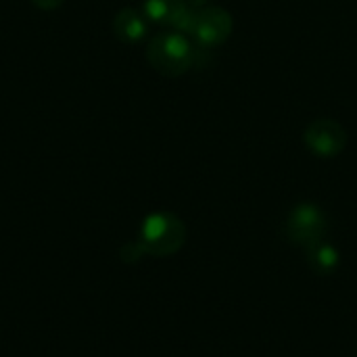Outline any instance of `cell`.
Listing matches in <instances>:
<instances>
[{
	"label": "cell",
	"mask_w": 357,
	"mask_h": 357,
	"mask_svg": "<svg viewBox=\"0 0 357 357\" xmlns=\"http://www.w3.org/2000/svg\"><path fill=\"white\" fill-rule=\"evenodd\" d=\"M186 241V226L184 222L167 211L151 213L142 226L136 247L142 255L151 257H167L182 249Z\"/></svg>",
	"instance_id": "cell-1"
},
{
	"label": "cell",
	"mask_w": 357,
	"mask_h": 357,
	"mask_svg": "<svg viewBox=\"0 0 357 357\" xmlns=\"http://www.w3.org/2000/svg\"><path fill=\"white\" fill-rule=\"evenodd\" d=\"M146 59L155 71L167 77L186 73L195 63V46L182 31H163L151 38Z\"/></svg>",
	"instance_id": "cell-2"
},
{
	"label": "cell",
	"mask_w": 357,
	"mask_h": 357,
	"mask_svg": "<svg viewBox=\"0 0 357 357\" xmlns=\"http://www.w3.org/2000/svg\"><path fill=\"white\" fill-rule=\"evenodd\" d=\"M182 33H186L201 48H215L230 38L232 17L228 10L220 6L190 8Z\"/></svg>",
	"instance_id": "cell-3"
},
{
	"label": "cell",
	"mask_w": 357,
	"mask_h": 357,
	"mask_svg": "<svg viewBox=\"0 0 357 357\" xmlns=\"http://www.w3.org/2000/svg\"><path fill=\"white\" fill-rule=\"evenodd\" d=\"M284 230H287L289 241L293 245L305 249V253H307L316 245L324 243L326 215L320 207H316L312 203H301L289 213Z\"/></svg>",
	"instance_id": "cell-4"
},
{
	"label": "cell",
	"mask_w": 357,
	"mask_h": 357,
	"mask_svg": "<svg viewBox=\"0 0 357 357\" xmlns=\"http://www.w3.org/2000/svg\"><path fill=\"white\" fill-rule=\"evenodd\" d=\"M303 142L314 155L331 159V157H337L343 153V149L347 144V134L339 121L322 117V119L312 121L305 128Z\"/></svg>",
	"instance_id": "cell-5"
},
{
	"label": "cell",
	"mask_w": 357,
	"mask_h": 357,
	"mask_svg": "<svg viewBox=\"0 0 357 357\" xmlns=\"http://www.w3.org/2000/svg\"><path fill=\"white\" fill-rule=\"evenodd\" d=\"M142 13L149 21L159 25H169L182 31L186 17L190 13V6L186 0H144Z\"/></svg>",
	"instance_id": "cell-6"
},
{
	"label": "cell",
	"mask_w": 357,
	"mask_h": 357,
	"mask_svg": "<svg viewBox=\"0 0 357 357\" xmlns=\"http://www.w3.org/2000/svg\"><path fill=\"white\" fill-rule=\"evenodd\" d=\"M113 31L121 42L128 44H136L144 40V36L149 33V23L144 13L136 8H121L113 19Z\"/></svg>",
	"instance_id": "cell-7"
},
{
	"label": "cell",
	"mask_w": 357,
	"mask_h": 357,
	"mask_svg": "<svg viewBox=\"0 0 357 357\" xmlns=\"http://www.w3.org/2000/svg\"><path fill=\"white\" fill-rule=\"evenodd\" d=\"M305 255H307L310 264H312L318 272H322V274H328V272H333V270L339 266V253H337V249L331 247L326 241L320 243V245H316L314 249H310Z\"/></svg>",
	"instance_id": "cell-8"
},
{
	"label": "cell",
	"mask_w": 357,
	"mask_h": 357,
	"mask_svg": "<svg viewBox=\"0 0 357 357\" xmlns=\"http://www.w3.org/2000/svg\"><path fill=\"white\" fill-rule=\"evenodd\" d=\"M31 2L42 10H52V8H59L65 0H31Z\"/></svg>",
	"instance_id": "cell-9"
},
{
	"label": "cell",
	"mask_w": 357,
	"mask_h": 357,
	"mask_svg": "<svg viewBox=\"0 0 357 357\" xmlns=\"http://www.w3.org/2000/svg\"><path fill=\"white\" fill-rule=\"evenodd\" d=\"M186 2H188L190 8H201V6H205L207 0H186Z\"/></svg>",
	"instance_id": "cell-10"
}]
</instances>
